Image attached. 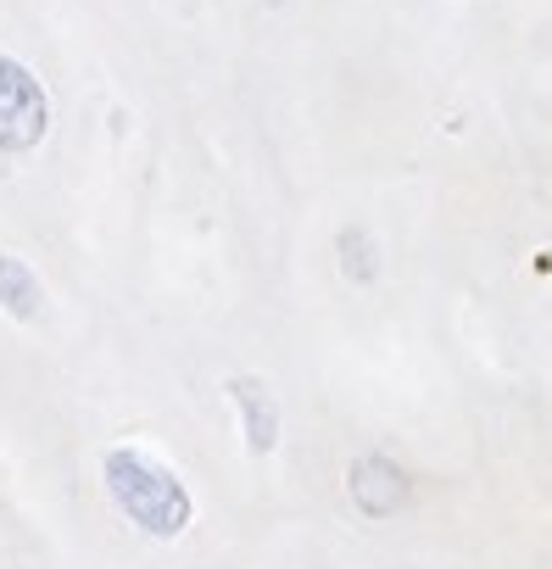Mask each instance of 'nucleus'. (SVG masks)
<instances>
[{"mask_svg": "<svg viewBox=\"0 0 552 569\" xmlns=\"http://www.w3.org/2000/svg\"><path fill=\"white\" fill-rule=\"evenodd\" d=\"M107 491L151 536H179L190 525V497L173 480V469L157 463V458H145V452H134V447L107 452Z\"/></svg>", "mask_w": 552, "mask_h": 569, "instance_id": "nucleus-1", "label": "nucleus"}, {"mask_svg": "<svg viewBox=\"0 0 552 569\" xmlns=\"http://www.w3.org/2000/svg\"><path fill=\"white\" fill-rule=\"evenodd\" d=\"M46 118H51V112H46L40 79H34L23 62L0 57V151H29V146H40Z\"/></svg>", "mask_w": 552, "mask_h": 569, "instance_id": "nucleus-2", "label": "nucleus"}, {"mask_svg": "<svg viewBox=\"0 0 552 569\" xmlns=\"http://www.w3.org/2000/svg\"><path fill=\"white\" fill-rule=\"evenodd\" d=\"M352 497H358L363 513L385 519V513H397L408 502V475L391 458H358L352 463Z\"/></svg>", "mask_w": 552, "mask_h": 569, "instance_id": "nucleus-3", "label": "nucleus"}, {"mask_svg": "<svg viewBox=\"0 0 552 569\" xmlns=\"http://www.w3.org/2000/svg\"><path fill=\"white\" fill-rule=\"evenodd\" d=\"M0 308L12 319H34L40 313V279L29 273V262L0 251Z\"/></svg>", "mask_w": 552, "mask_h": 569, "instance_id": "nucleus-4", "label": "nucleus"}, {"mask_svg": "<svg viewBox=\"0 0 552 569\" xmlns=\"http://www.w3.org/2000/svg\"><path fill=\"white\" fill-rule=\"evenodd\" d=\"M234 402H240V413H245V436H251V447L268 452V447H273V430H280V413H273L268 391H262L257 380H234Z\"/></svg>", "mask_w": 552, "mask_h": 569, "instance_id": "nucleus-5", "label": "nucleus"}]
</instances>
